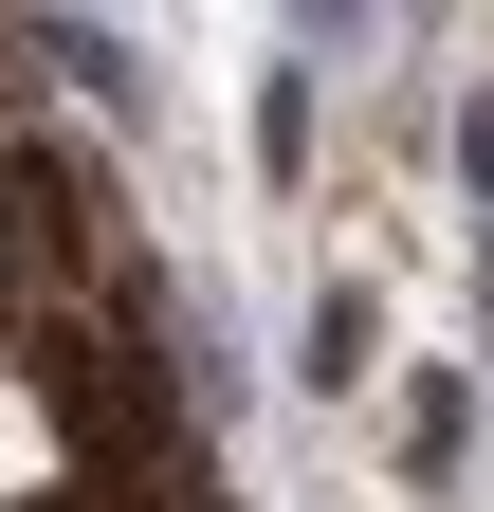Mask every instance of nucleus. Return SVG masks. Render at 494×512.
Returning a JSON list of instances; mask_svg holds the SVG:
<instances>
[{
	"label": "nucleus",
	"instance_id": "obj_1",
	"mask_svg": "<svg viewBox=\"0 0 494 512\" xmlns=\"http://www.w3.org/2000/svg\"><path fill=\"white\" fill-rule=\"evenodd\" d=\"M37 476H55V403H37V384H19V366H0V512H19Z\"/></svg>",
	"mask_w": 494,
	"mask_h": 512
}]
</instances>
